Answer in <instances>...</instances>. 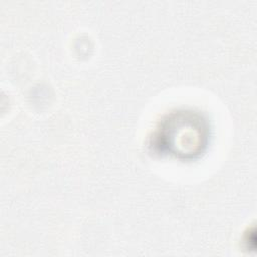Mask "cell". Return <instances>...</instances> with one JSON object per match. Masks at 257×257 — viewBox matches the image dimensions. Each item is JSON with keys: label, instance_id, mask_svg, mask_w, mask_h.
<instances>
[{"label": "cell", "instance_id": "obj_1", "mask_svg": "<svg viewBox=\"0 0 257 257\" xmlns=\"http://www.w3.org/2000/svg\"><path fill=\"white\" fill-rule=\"evenodd\" d=\"M208 141L205 120L193 112L173 113L165 119L155 135V146L176 157L192 158L199 155Z\"/></svg>", "mask_w": 257, "mask_h": 257}]
</instances>
